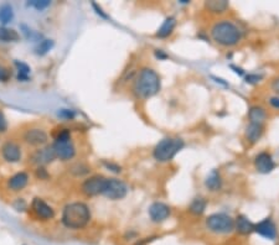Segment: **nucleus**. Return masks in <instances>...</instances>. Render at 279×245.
<instances>
[{
  "mask_svg": "<svg viewBox=\"0 0 279 245\" xmlns=\"http://www.w3.org/2000/svg\"><path fill=\"white\" fill-rule=\"evenodd\" d=\"M126 193H128V187L123 181L117 179H107L102 196L107 197L108 200L118 201L123 200L126 196Z\"/></svg>",
  "mask_w": 279,
  "mask_h": 245,
  "instance_id": "nucleus-7",
  "label": "nucleus"
},
{
  "mask_svg": "<svg viewBox=\"0 0 279 245\" xmlns=\"http://www.w3.org/2000/svg\"><path fill=\"white\" fill-rule=\"evenodd\" d=\"M211 37L217 45L232 47L241 41L242 32L236 24L228 20H222L211 27Z\"/></svg>",
  "mask_w": 279,
  "mask_h": 245,
  "instance_id": "nucleus-3",
  "label": "nucleus"
},
{
  "mask_svg": "<svg viewBox=\"0 0 279 245\" xmlns=\"http://www.w3.org/2000/svg\"><path fill=\"white\" fill-rule=\"evenodd\" d=\"M10 77H12V73H10L9 69L0 64V82L9 81Z\"/></svg>",
  "mask_w": 279,
  "mask_h": 245,
  "instance_id": "nucleus-29",
  "label": "nucleus"
},
{
  "mask_svg": "<svg viewBox=\"0 0 279 245\" xmlns=\"http://www.w3.org/2000/svg\"><path fill=\"white\" fill-rule=\"evenodd\" d=\"M162 81L153 68L144 67L139 71L138 76L134 79L133 93L139 99H148L160 92Z\"/></svg>",
  "mask_w": 279,
  "mask_h": 245,
  "instance_id": "nucleus-1",
  "label": "nucleus"
},
{
  "mask_svg": "<svg viewBox=\"0 0 279 245\" xmlns=\"http://www.w3.org/2000/svg\"><path fill=\"white\" fill-rule=\"evenodd\" d=\"M54 151H55L56 157L62 160V161H67V160L72 159L76 154V149H74V143L71 140V133L67 129H62L58 131V134L55 138V143L52 145Z\"/></svg>",
  "mask_w": 279,
  "mask_h": 245,
  "instance_id": "nucleus-5",
  "label": "nucleus"
},
{
  "mask_svg": "<svg viewBox=\"0 0 279 245\" xmlns=\"http://www.w3.org/2000/svg\"><path fill=\"white\" fill-rule=\"evenodd\" d=\"M234 231L241 236H250L254 232V223L250 222L246 216H237L234 219Z\"/></svg>",
  "mask_w": 279,
  "mask_h": 245,
  "instance_id": "nucleus-15",
  "label": "nucleus"
},
{
  "mask_svg": "<svg viewBox=\"0 0 279 245\" xmlns=\"http://www.w3.org/2000/svg\"><path fill=\"white\" fill-rule=\"evenodd\" d=\"M254 233L260 234V237L268 239V241H274L278 236L277 226L270 218H266L260 223L254 224Z\"/></svg>",
  "mask_w": 279,
  "mask_h": 245,
  "instance_id": "nucleus-10",
  "label": "nucleus"
},
{
  "mask_svg": "<svg viewBox=\"0 0 279 245\" xmlns=\"http://www.w3.org/2000/svg\"><path fill=\"white\" fill-rule=\"evenodd\" d=\"M149 217H150L152 222L154 223H162V222L166 221L170 217L172 210L168 205L162 202H154L153 205L149 207Z\"/></svg>",
  "mask_w": 279,
  "mask_h": 245,
  "instance_id": "nucleus-12",
  "label": "nucleus"
},
{
  "mask_svg": "<svg viewBox=\"0 0 279 245\" xmlns=\"http://www.w3.org/2000/svg\"><path fill=\"white\" fill-rule=\"evenodd\" d=\"M58 115H61V117H64L66 119H72V118L74 117V113L71 112V110L64 109V110H61V113H58Z\"/></svg>",
  "mask_w": 279,
  "mask_h": 245,
  "instance_id": "nucleus-32",
  "label": "nucleus"
},
{
  "mask_svg": "<svg viewBox=\"0 0 279 245\" xmlns=\"http://www.w3.org/2000/svg\"><path fill=\"white\" fill-rule=\"evenodd\" d=\"M14 17V11H12V7L10 5L5 4L0 7V22L2 24H8L10 22Z\"/></svg>",
  "mask_w": 279,
  "mask_h": 245,
  "instance_id": "nucleus-25",
  "label": "nucleus"
},
{
  "mask_svg": "<svg viewBox=\"0 0 279 245\" xmlns=\"http://www.w3.org/2000/svg\"><path fill=\"white\" fill-rule=\"evenodd\" d=\"M91 221V211L82 202L70 203L62 212V223L68 229H82Z\"/></svg>",
  "mask_w": 279,
  "mask_h": 245,
  "instance_id": "nucleus-2",
  "label": "nucleus"
},
{
  "mask_svg": "<svg viewBox=\"0 0 279 245\" xmlns=\"http://www.w3.org/2000/svg\"><path fill=\"white\" fill-rule=\"evenodd\" d=\"M185 148V141L182 138H164L155 145L153 150V156L158 162H170L174 160L182 149Z\"/></svg>",
  "mask_w": 279,
  "mask_h": 245,
  "instance_id": "nucleus-4",
  "label": "nucleus"
},
{
  "mask_svg": "<svg viewBox=\"0 0 279 245\" xmlns=\"http://www.w3.org/2000/svg\"><path fill=\"white\" fill-rule=\"evenodd\" d=\"M175 27H176V19L174 16H168L162 24V26L158 30L156 36L159 38H166L174 32Z\"/></svg>",
  "mask_w": 279,
  "mask_h": 245,
  "instance_id": "nucleus-18",
  "label": "nucleus"
},
{
  "mask_svg": "<svg viewBox=\"0 0 279 245\" xmlns=\"http://www.w3.org/2000/svg\"><path fill=\"white\" fill-rule=\"evenodd\" d=\"M270 104L272 105L273 108H276V109H279V97L278 95H276V97H272L270 99Z\"/></svg>",
  "mask_w": 279,
  "mask_h": 245,
  "instance_id": "nucleus-33",
  "label": "nucleus"
},
{
  "mask_svg": "<svg viewBox=\"0 0 279 245\" xmlns=\"http://www.w3.org/2000/svg\"><path fill=\"white\" fill-rule=\"evenodd\" d=\"M262 79V76L260 74H248L246 77V82L248 84H257L258 82H260Z\"/></svg>",
  "mask_w": 279,
  "mask_h": 245,
  "instance_id": "nucleus-30",
  "label": "nucleus"
},
{
  "mask_svg": "<svg viewBox=\"0 0 279 245\" xmlns=\"http://www.w3.org/2000/svg\"><path fill=\"white\" fill-rule=\"evenodd\" d=\"M263 133H264V126H263V124L250 123L247 125L246 131H244V136H246L247 141H250V144H256L262 138Z\"/></svg>",
  "mask_w": 279,
  "mask_h": 245,
  "instance_id": "nucleus-16",
  "label": "nucleus"
},
{
  "mask_svg": "<svg viewBox=\"0 0 279 245\" xmlns=\"http://www.w3.org/2000/svg\"><path fill=\"white\" fill-rule=\"evenodd\" d=\"M20 38V35L12 29H8V27H0V41L4 42H14Z\"/></svg>",
  "mask_w": 279,
  "mask_h": 245,
  "instance_id": "nucleus-24",
  "label": "nucleus"
},
{
  "mask_svg": "<svg viewBox=\"0 0 279 245\" xmlns=\"http://www.w3.org/2000/svg\"><path fill=\"white\" fill-rule=\"evenodd\" d=\"M205 7L208 11L214 12V14H224L230 7V4L226 0H211V1L205 2Z\"/></svg>",
  "mask_w": 279,
  "mask_h": 245,
  "instance_id": "nucleus-22",
  "label": "nucleus"
},
{
  "mask_svg": "<svg viewBox=\"0 0 279 245\" xmlns=\"http://www.w3.org/2000/svg\"><path fill=\"white\" fill-rule=\"evenodd\" d=\"M206 207H208V201L202 197H198L191 202L188 211H190V213H192V215L201 216L206 211Z\"/></svg>",
  "mask_w": 279,
  "mask_h": 245,
  "instance_id": "nucleus-23",
  "label": "nucleus"
},
{
  "mask_svg": "<svg viewBox=\"0 0 279 245\" xmlns=\"http://www.w3.org/2000/svg\"><path fill=\"white\" fill-rule=\"evenodd\" d=\"M52 46H54V41L51 40L41 41V42L38 43V47H36V53H38V55H45V53H48V51L52 48Z\"/></svg>",
  "mask_w": 279,
  "mask_h": 245,
  "instance_id": "nucleus-27",
  "label": "nucleus"
},
{
  "mask_svg": "<svg viewBox=\"0 0 279 245\" xmlns=\"http://www.w3.org/2000/svg\"><path fill=\"white\" fill-rule=\"evenodd\" d=\"M6 129H8L6 118H5V115L2 114V112L0 110V133H4Z\"/></svg>",
  "mask_w": 279,
  "mask_h": 245,
  "instance_id": "nucleus-31",
  "label": "nucleus"
},
{
  "mask_svg": "<svg viewBox=\"0 0 279 245\" xmlns=\"http://www.w3.org/2000/svg\"><path fill=\"white\" fill-rule=\"evenodd\" d=\"M206 228L215 234H230L234 231V219L226 213H214L206 218Z\"/></svg>",
  "mask_w": 279,
  "mask_h": 245,
  "instance_id": "nucleus-6",
  "label": "nucleus"
},
{
  "mask_svg": "<svg viewBox=\"0 0 279 245\" xmlns=\"http://www.w3.org/2000/svg\"><path fill=\"white\" fill-rule=\"evenodd\" d=\"M267 119V112L260 105H253L248 110V120L250 123L254 124H264Z\"/></svg>",
  "mask_w": 279,
  "mask_h": 245,
  "instance_id": "nucleus-21",
  "label": "nucleus"
},
{
  "mask_svg": "<svg viewBox=\"0 0 279 245\" xmlns=\"http://www.w3.org/2000/svg\"><path fill=\"white\" fill-rule=\"evenodd\" d=\"M50 4L51 1H48V0H34V1L29 2V5H31V6H34L38 10L46 9L48 6H50Z\"/></svg>",
  "mask_w": 279,
  "mask_h": 245,
  "instance_id": "nucleus-28",
  "label": "nucleus"
},
{
  "mask_svg": "<svg viewBox=\"0 0 279 245\" xmlns=\"http://www.w3.org/2000/svg\"><path fill=\"white\" fill-rule=\"evenodd\" d=\"M254 167L260 174L268 175L276 169V162L272 155L267 151H262L254 157Z\"/></svg>",
  "mask_w": 279,
  "mask_h": 245,
  "instance_id": "nucleus-9",
  "label": "nucleus"
},
{
  "mask_svg": "<svg viewBox=\"0 0 279 245\" xmlns=\"http://www.w3.org/2000/svg\"><path fill=\"white\" fill-rule=\"evenodd\" d=\"M92 6H93V7H94V9H96V10H97V14H98V15H100V16H102V17H103V19H107V15H106V14H104V12H103V11H102V9H100V6H98V5H97V4H96V2H93V4H92Z\"/></svg>",
  "mask_w": 279,
  "mask_h": 245,
  "instance_id": "nucleus-35",
  "label": "nucleus"
},
{
  "mask_svg": "<svg viewBox=\"0 0 279 245\" xmlns=\"http://www.w3.org/2000/svg\"><path fill=\"white\" fill-rule=\"evenodd\" d=\"M272 89H273V91H274L276 94H277L278 97H279V77H278V78H276L274 81L272 82Z\"/></svg>",
  "mask_w": 279,
  "mask_h": 245,
  "instance_id": "nucleus-34",
  "label": "nucleus"
},
{
  "mask_svg": "<svg viewBox=\"0 0 279 245\" xmlns=\"http://www.w3.org/2000/svg\"><path fill=\"white\" fill-rule=\"evenodd\" d=\"M24 140L26 141L29 145L38 146L44 145L48 141V134L45 133V130L42 129H30L25 133Z\"/></svg>",
  "mask_w": 279,
  "mask_h": 245,
  "instance_id": "nucleus-13",
  "label": "nucleus"
},
{
  "mask_svg": "<svg viewBox=\"0 0 279 245\" xmlns=\"http://www.w3.org/2000/svg\"><path fill=\"white\" fill-rule=\"evenodd\" d=\"M106 182H107V177L100 176V175L90 177L82 184V192L88 197L102 195L106 187Z\"/></svg>",
  "mask_w": 279,
  "mask_h": 245,
  "instance_id": "nucleus-8",
  "label": "nucleus"
},
{
  "mask_svg": "<svg viewBox=\"0 0 279 245\" xmlns=\"http://www.w3.org/2000/svg\"><path fill=\"white\" fill-rule=\"evenodd\" d=\"M2 157L6 160L8 162H18L22 159V150H20V146L18 145L14 141H8L4 144L2 149Z\"/></svg>",
  "mask_w": 279,
  "mask_h": 245,
  "instance_id": "nucleus-14",
  "label": "nucleus"
},
{
  "mask_svg": "<svg viewBox=\"0 0 279 245\" xmlns=\"http://www.w3.org/2000/svg\"><path fill=\"white\" fill-rule=\"evenodd\" d=\"M155 56H156L158 58H166V55H164L162 50H156V51H155Z\"/></svg>",
  "mask_w": 279,
  "mask_h": 245,
  "instance_id": "nucleus-37",
  "label": "nucleus"
},
{
  "mask_svg": "<svg viewBox=\"0 0 279 245\" xmlns=\"http://www.w3.org/2000/svg\"><path fill=\"white\" fill-rule=\"evenodd\" d=\"M31 211H32L34 216L36 217L38 219H41V221H48V219H52L54 216H55V212H54L52 208L42 201L41 198H35L31 203Z\"/></svg>",
  "mask_w": 279,
  "mask_h": 245,
  "instance_id": "nucleus-11",
  "label": "nucleus"
},
{
  "mask_svg": "<svg viewBox=\"0 0 279 245\" xmlns=\"http://www.w3.org/2000/svg\"><path fill=\"white\" fill-rule=\"evenodd\" d=\"M28 182H29V176L26 172H19L9 180L8 186L12 191H22L28 185Z\"/></svg>",
  "mask_w": 279,
  "mask_h": 245,
  "instance_id": "nucleus-20",
  "label": "nucleus"
},
{
  "mask_svg": "<svg viewBox=\"0 0 279 245\" xmlns=\"http://www.w3.org/2000/svg\"><path fill=\"white\" fill-rule=\"evenodd\" d=\"M205 186L211 192H216V191L221 190L222 177L217 170H212V171L208 175V177H206L205 180Z\"/></svg>",
  "mask_w": 279,
  "mask_h": 245,
  "instance_id": "nucleus-19",
  "label": "nucleus"
},
{
  "mask_svg": "<svg viewBox=\"0 0 279 245\" xmlns=\"http://www.w3.org/2000/svg\"><path fill=\"white\" fill-rule=\"evenodd\" d=\"M15 66H16L18 71H19L18 79H19V81H28L30 73V67L28 66L26 63H24V62H19V61L15 62Z\"/></svg>",
  "mask_w": 279,
  "mask_h": 245,
  "instance_id": "nucleus-26",
  "label": "nucleus"
},
{
  "mask_svg": "<svg viewBox=\"0 0 279 245\" xmlns=\"http://www.w3.org/2000/svg\"><path fill=\"white\" fill-rule=\"evenodd\" d=\"M34 162L38 165H45L50 164L54 160L56 159L55 151H54L52 146H48V148L42 149V150H38V153L34 154Z\"/></svg>",
  "mask_w": 279,
  "mask_h": 245,
  "instance_id": "nucleus-17",
  "label": "nucleus"
},
{
  "mask_svg": "<svg viewBox=\"0 0 279 245\" xmlns=\"http://www.w3.org/2000/svg\"><path fill=\"white\" fill-rule=\"evenodd\" d=\"M106 165H107L108 169H112V171L120 172V167L117 166V165H113V164H106Z\"/></svg>",
  "mask_w": 279,
  "mask_h": 245,
  "instance_id": "nucleus-36",
  "label": "nucleus"
}]
</instances>
